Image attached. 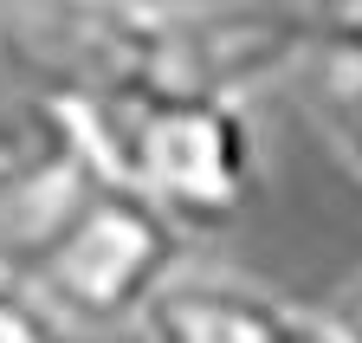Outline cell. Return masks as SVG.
Returning a JSON list of instances; mask_svg holds the SVG:
<instances>
[{"label":"cell","instance_id":"3","mask_svg":"<svg viewBox=\"0 0 362 343\" xmlns=\"http://www.w3.org/2000/svg\"><path fill=\"white\" fill-rule=\"evenodd\" d=\"M143 343H349L337 311L291 305L246 272L188 266L143 318Z\"/></svg>","mask_w":362,"mask_h":343},{"label":"cell","instance_id":"5","mask_svg":"<svg viewBox=\"0 0 362 343\" xmlns=\"http://www.w3.org/2000/svg\"><path fill=\"white\" fill-rule=\"evenodd\" d=\"M317 104H324V130L337 143V156L349 162V175L362 182V52L349 59H317Z\"/></svg>","mask_w":362,"mask_h":343},{"label":"cell","instance_id":"7","mask_svg":"<svg viewBox=\"0 0 362 343\" xmlns=\"http://www.w3.org/2000/svg\"><path fill=\"white\" fill-rule=\"evenodd\" d=\"M304 13H310V33H317V59L362 52V0H304Z\"/></svg>","mask_w":362,"mask_h":343},{"label":"cell","instance_id":"1","mask_svg":"<svg viewBox=\"0 0 362 343\" xmlns=\"http://www.w3.org/2000/svg\"><path fill=\"white\" fill-rule=\"evenodd\" d=\"M84 156L207 240L233 233L265 194V130L246 98L168 78H117L78 91Z\"/></svg>","mask_w":362,"mask_h":343},{"label":"cell","instance_id":"8","mask_svg":"<svg viewBox=\"0 0 362 343\" xmlns=\"http://www.w3.org/2000/svg\"><path fill=\"white\" fill-rule=\"evenodd\" d=\"M330 311H337V324H343V337H349V343H362V272H356V279L343 285V298H337V305H330Z\"/></svg>","mask_w":362,"mask_h":343},{"label":"cell","instance_id":"6","mask_svg":"<svg viewBox=\"0 0 362 343\" xmlns=\"http://www.w3.org/2000/svg\"><path fill=\"white\" fill-rule=\"evenodd\" d=\"M0 343H78L65 330V318L20 279V266L7 260V246H0Z\"/></svg>","mask_w":362,"mask_h":343},{"label":"cell","instance_id":"2","mask_svg":"<svg viewBox=\"0 0 362 343\" xmlns=\"http://www.w3.org/2000/svg\"><path fill=\"white\" fill-rule=\"evenodd\" d=\"M0 246L71 337L143 330L162 291L194 266V240L90 156L20 207Z\"/></svg>","mask_w":362,"mask_h":343},{"label":"cell","instance_id":"4","mask_svg":"<svg viewBox=\"0 0 362 343\" xmlns=\"http://www.w3.org/2000/svg\"><path fill=\"white\" fill-rule=\"evenodd\" d=\"M84 162L78 136V91L33 65L0 33V221L33 207L59 175Z\"/></svg>","mask_w":362,"mask_h":343}]
</instances>
